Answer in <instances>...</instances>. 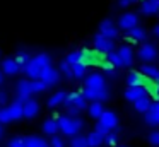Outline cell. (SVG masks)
I'll return each instance as SVG.
<instances>
[{"mask_svg":"<svg viewBox=\"0 0 159 147\" xmlns=\"http://www.w3.org/2000/svg\"><path fill=\"white\" fill-rule=\"evenodd\" d=\"M116 26L120 27V29H123V31H130V29H134L135 26H139V16L135 12H125V14H121L120 17H118V22H116Z\"/></svg>","mask_w":159,"mask_h":147,"instance_id":"4","label":"cell"},{"mask_svg":"<svg viewBox=\"0 0 159 147\" xmlns=\"http://www.w3.org/2000/svg\"><path fill=\"white\" fill-rule=\"evenodd\" d=\"M11 122H14V120H12V116H11V113H9L7 106H5V108H0V123L5 125V123H11Z\"/></svg>","mask_w":159,"mask_h":147,"instance_id":"32","label":"cell"},{"mask_svg":"<svg viewBox=\"0 0 159 147\" xmlns=\"http://www.w3.org/2000/svg\"><path fill=\"white\" fill-rule=\"evenodd\" d=\"M140 74L144 75V79H149V80L156 82V84H159V68L156 67V65H144V67L140 68Z\"/></svg>","mask_w":159,"mask_h":147,"instance_id":"18","label":"cell"},{"mask_svg":"<svg viewBox=\"0 0 159 147\" xmlns=\"http://www.w3.org/2000/svg\"><path fill=\"white\" fill-rule=\"evenodd\" d=\"M104 137L103 133H99L98 130H93V132L87 133V142H89V147H101L104 144Z\"/></svg>","mask_w":159,"mask_h":147,"instance_id":"23","label":"cell"},{"mask_svg":"<svg viewBox=\"0 0 159 147\" xmlns=\"http://www.w3.org/2000/svg\"><path fill=\"white\" fill-rule=\"evenodd\" d=\"M151 106H152V101H151V98H147V96H144L142 99H139V101L134 103L135 111H137V113H144V115L151 109Z\"/></svg>","mask_w":159,"mask_h":147,"instance_id":"25","label":"cell"},{"mask_svg":"<svg viewBox=\"0 0 159 147\" xmlns=\"http://www.w3.org/2000/svg\"><path fill=\"white\" fill-rule=\"evenodd\" d=\"M156 94H157V98H159V84H157V89H156Z\"/></svg>","mask_w":159,"mask_h":147,"instance_id":"44","label":"cell"},{"mask_svg":"<svg viewBox=\"0 0 159 147\" xmlns=\"http://www.w3.org/2000/svg\"><path fill=\"white\" fill-rule=\"evenodd\" d=\"M69 147H89L87 142V135H75L70 139V145Z\"/></svg>","mask_w":159,"mask_h":147,"instance_id":"29","label":"cell"},{"mask_svg":"<svg viewBox=\"0 0 159 147\" xmlns=\"http://www.w3.org/2000/svg\"><path fill=\"white\" fill-rule=\"evenodd\" d=\"M118 57H120V62H121V67H130L134 63V50L130 46H120L116 50Z\"/></svg>","mask_w":159,"mask_h":147,"instance_id":"14","label":"cell"},{"mask_svg":"<svg viewBox=\"0 0 159 147\" xmlns=\"http://www.w3.org/2000/svg\"><path fill=\"white\" fill-rule=\"evenodd\" d=\"M145 123L151 126H159V101H154L147 113H145Z\"/></svg>","mask_w":159,"mask_h":147,"instance_id":"16","label":"cell"},{"mask_svg":"<svg viewBox=\"0 0 159 147\" xmlns=\"http://www.w3.org/2000/svg\"><path fill=\"white\" fill-rule=\"evenodd\" d=\"M0 70L4 72L5 75H17L19 72L22 70V67L19 65V62L16 57H9V58H4V60H2Z\"/></svg>","mask_w":159,"mask_h":147,"instance_id":"7","label":"cell"},{"mask_svg":"<svg viewBox=\"0 0 159 147\" xmlns=\"http://www.w3.org/2000/svg\"><path fill=\"white\" fill-rule=\"evenodd\" d=\"M39 115V103L36 99H28L24 103V118L31 120Z\"/></svg>","mask_w":159,"mask_h":147,"instance_id":"17","label":"cell"},{"mask_svg":"<svg viewBox=\"0 0 159 147\" xmlns=\"http://www.w3.org/2000/svg\"><path fill=\"white\" fill-rule=\"evenodd\" d=\"M33 80V79H31ZM46 91V84L43 80H33V92H34V94H39V92H45Z\"/></svg>","mask_w":159,"mask_h":147,"instance_id":"34","label":"cell"},{"mask_svg":"<svg viewBox=\"0 0 159 147\" xmlns=\"http://www.w3.org/2000/svg\"><path fill=\"white\" fill-rule=\"evenodd\" d=\"M94 130H98V132L103 133V135H108V133H110V130H108L106 126L103 125V123H99V122H96V126H94Z\"/></svg>","mask_w":159,"mask_h":147,"instance_id":"38","label":"cell"},{"mask_svg":"<svg viewBox=\"0 0 159 147\" xmlns=\"http://www.w3.org/2000/svg\"><path fill=\"white\" fill-rule=\"evenodd\" d=\"M7 99H9L7 91H5V89H0V104H5V103H7Z\"/></svg>","mask_w":159,"mask_h":147,"instance_id":"39","label":"cell"},{"mask_svg":"<svg viewBox=\"0 0 159 147\" xmlns=\"http://www.w3.org/2000/svg\"><path fill=\"white\" fill-rule=\"evenodd\" d=\"M159 10V0H144L140 5V12L144 16H154Z\"/></svg>","mask_w":159,"mask_h":147,"instance_id":"21","label":"cell"},{"mask_svg":"<svg viewBox=\"0 0 159 147\" xmlns=\"http://www.w3.org/2000/svg\"><path fill=\"white\" fill-rule=\"evenodd\" d=\"M94 46H96V50L103 51V53H106V55H110V53H113V51H115L113 39L103 36L101 33H98L96 36H94Z\"/></svg>","mask_w":159,"mask_h":147,"instance_id":"8","label":"cell"},{"mask_svg":"<svg viewBox=\"0 0 159 147\" xmlns=\"http://www.w3.org/2000/svg\"><path fill=\"white\" fill-rule=\"evenodd\" d=\"M7 147H24V137H14L7 142Z\"/></svg>","mask_w":159,"mask_h":147,"instance_id":"35","label":"cell"},{"mask_svg":"<svg viewBox=\"0 0 159 147\" xmlns=\"http://www.w3.org/2000/svg\"><path fill=\"white\" fill-rule=\"evenodd\" d=\"M132 2H134V0H118V3H120L121 7H127V5H130Z\"/></svg>","mask_w":159,"mask_h":147,"instance_id":"40","label":"cell"},{"mask_svg":"<svg viewBox=\"0 0 159 147\" xmlns=\"http://www.w3.org/2000/svg\"><path fill=\"white\" fill-rule=\"evenodd\" d=\"M48 144H50V147H65V142H63V139H62V137H58V135L52 137Z\"/></svg>","mask_w":159,"mask_h":147,"instance_id":"37","label":"cell"},{"mask_svg":"<svg viewBox=\"0 0 159 147\" xmlns=\"http://www.w3.org/2000/svg\"><path fill=\"white\" fill-rule=\"evenodd\" d=\"M118 140H120V133L115 132V130H113V132H110L106 137H104V144L110 145V147H116L118 145Z\"/></svg>","mask_w":159,"mask_h":147,"instance_id":"31","label":"cell"},{"mask_svg":"<svg viewBox=\"0 0 159 147\" xmlns=\"http://www.w3.org/2000/svg\"><path fill=\"white\" fill-rule=\"evenodd\" d=\"M123 94H125V99H127V101L135 103V101H139V99H142L145 96V87L144 85H128Z\"/></svg>","mask_w":159,"mask_h":147,"instance_id":"12","label":"cell"},{"mask_svg":"<svg viewBox=\"0 0 159 147\" xmlns=\"http://www.w3.org/2000/svg\"><path fill=\"white\" fill-rule=\"evenodd\" d=\"M116 147H127V145H116Z\"/></svg>","mask_w":159,"mask_h":147,"instance_id":"45","label":"cell"},{"mask_svg":"<svg viewBox=\"0 0 159 147\" xmlns=\"http://www.w3.org/2000/svg\"><path fill=\"white\" fill-rule=\"evenodd\" d=\"M2 82H4V72L0 70V84H2Z\"/></svg>","mask_w":159,"mask_h":147,"instance_id":"42","label":"cell"},{"mask_svg":"<svg viewBox=\"0 0 159 147\" xmlns=\"http://www.w3.org/2000/svg\"><path fill=\"white\" fill-rule=\"evenodd\" d=\"M48 67H52V57H50L48 53H38L36 57L31 58V62H29L28 65H26L24 74L28 75L29 79H33V80H38V79H41L43 72Z\"/></svg>","mask_w":159,"mask_h":147,"instance_id":"1","label":"cell"},{"mask_svg":"<svg viewBox=\"0 0 159 147\" xmlns=\"http://www.w3.org/2000/svg\"><path fill=\"white\" fill-rule=\"evenodd\" d=\"M137 57H139V60H142V62H152L157 57V48L152 43H144V44H140V48L137 50Z\"/></svg>","mask_w":159,"mask_h":147,"instance_id":"6","label":"cell"},{"mask_svg":"<svg viewBox=\"0 0 159 147\" xmlns=\"http://www.w3.org/2000/svg\"><path fill=\"white\" fill-rule=\"evenodd\" d=\"M99 33L110 39H115V38H118V26L111 19H104L99 24Z\"/></svg>","mask_w":159,"mask_h":147,"instance_id":"10","label":"cell"},{"mask_svg":"<svg viewBox=\"0 0 159 147\" xmlns=\"http://www.w3.org/2000/svg\"><path fill=\"white\" fill-rule=\"evenodd\" d=\"M2 135H4V128H2V123H0V139H2Z\"/></svg>","mask_w":159,"mask_h":147,"instance_id":"43","label":"cell"},{"mask_svg":"<svg viewBox=\"0 0 159 147\" xmlns=\"http://www.w3.org/2000/svg\"><path fill=\"white\" fill-rule=\"evenodd\" d=\"M63 106H65L67 109H79V111H84V109L89 106L86 96H84V89H79V91H75V92H69Z\"/></svg>","mask_w":159,"mask_h":147,"instance_id":"3","label":"cell"},{"mask_svg":"<svg viewBox=\"0 0 159 147\" xmlns=\"http://www.w3.org/2000/svg\"><path fill=\"white\" fill-rule=\"evenodd\" d=\"M24 147H50V144L43 137L28 135V137H24Z\"/></svg>","mask_w":159,"mask_h":147,"instance_id":"22","label":"cell"},{"mask_svg":"<svg viewBox=\"0 0 159 147\" xmlns=\"http://www.w3.org/2000/svg\"><path fill=\"white\" fill-rule=\"evenodd\" d=\"M67 94L69 92L67 91H57V92H53L52 96L48 98V106L50 108H58V106H62V104H65V99H67Z\"/></svg>","mask_w":159,"mask_h":147,"instance_id":"19","label":"cell"},{"mask_svg":"<svg viewBox=\"0 0 159 147\" xmlns=\"http://www.w3.org/2000/svg\"><path fill=\"white\" fill-rule=\"evenodd\" d=\"M98 122L103 123L110 132H113V130L118 128V115L115 111H110V109H106V111L103 113V116H101Z\"/></svg>","mask_w":159,"mask_h":147,"instance_id":"11","label":"cell"},{"mask_svg":"<svg viewBox=\"0 0 159 147\" xmlns=\"http://www.w3.org/2000/svg\"><path fill=\"white\" fill-rule=\"evenodd\" d=\"M72 72H74V79H84L87 74V63L80 62V63L72 65Z\"/></svg>","mask_w":159,"mask_h":147,"instance_id":"26","label":"cell"},{"mask_svg":"<svg viewBox=\"0 0 159 147\" xmlns=\"http://www.w3.org/2000/svg\"><path fill=\"white\" fill-rule=\"evenodd\" d=\"M134 2H135V0H134Z\"/></svg>","mask_w":159,"mask_h":147,"instance_id":"46","label":"cell"},{"mask_svg":"<svg viewBox=\"0 0 159 147\" xmlns=\"http://www.w3.org/2000/svg\"><path fill=\"white\" fill-rule=\"evenodd\" d=\"M39 80L45 82L46 87H52V85L58 84V80H60V70H57L55 67H48L45 72H43V75H41V79H39Z\"/></svg>","mask_w":159,"mask_h":147,"instance_id":"13","label":"cell"},{"mask_svg":"<svg viewBox=\"0 0 159 147\" xmlns=\"http://www.w3.org/2000/svg\"><path fill=\"white\" fill-rule=\"evenodd\" d=\"M108 62H110L113 67H121V62H120V57H118L116 51H113V53L108 55Z\"/></svg>","mask_w":159,"mask_h":147,"instance_id":"36","label":"cell"},{"mask_svg":"<svg viewBox=\"0 0 159 147\" xmlns=\"http://www.w3.org/2000/svg\"><path fill=\"white\" fill-rule=\"evenodd\" d=\"M58 126H60V132L63 135L72 139L75 135H80V132L84 128V120L80 116L62 115V116H58Z\"/></svg>","mask_w":159,"mask_h":147,"instance_id":"2","label":"cell"},{"mask_svg":"<svg viewBox=\"0 0 159 147\" xmlns=\"http://www.w3.org/2000/svg\"><path fill=\"white\" fill-rule=\"evenodd\" d=\"M147 142L151 144L152 147H159V130H152L147 135Z\"/></svg>","mask_w":159,"mask_h":147,"instance_id":"33","label":"cell"},{"mask_svg":"<svg viewBox=\"0 0 159 147\" xmlns=\"http://www.w3.org/2000/svg\"><path fill=\"white\" fill-rule=\"evenodd\" d=\"M104 111H106V109H104L103 103H99V101H93V103H89V106H87V113H89V116L94 118V120H99Z\"/></svg>","mask_w":159,"mask_h":147,"instance_id":"20","label":"cell"},{"mask_svg":"<svg viewBox=\"0 0 159 147\" xmlns=\"http://www.w3.org/2000/svg\"><path fill=\"white\" fill-rule=\"evenodd\" d=\"M152 33H154V36L159 39V24H156V26H154V29H152Z\"/></svg>","mask_w":159,"mask_h":147,"instance_id":"41","label":"cell"},{"mask_svg":"<svg viewBox=\"0 0 159 147\" xmlns=\"http://www.w3.org/2000/svg\"><path fill=\"white\" fill-rule=\"evenodd\" d=\"M43 133H45V135H48L50 139H52V137H55L57 133L60 132V126H58V116H57V118H48V120H45V122H43Z\"/></svg>","mask_w":159,"mask_h":147,"instance_id":"15","label":"cell"},{"mask_svg":"<svg viewBox=\"0 0 159 147\" xmlns=\"http://www.w3.org/2000/svg\"><path fill=\"white\" fill-rule=\"evenodd\" d=\"M58 70H60V74L62 75H65L67 79H69V80H72L74 79V72H72V65L69 63V62L65 60V58H63L62 62H60V67H58Z\"/></svg>","mask_w":159,"mask_h":147,"instance_id":"27","label":"cell"},{"mask_svg":"<svg viewBox=\"0 0 159 147\" xmlns=\"http://www.w3.org/2000/svg\"><path fill=\"white\" fill-rule=\"evenodd\" d=\"M65 60L69 62L70 65L80 63V62H84V53H82V51H70V53L65 57Z\"/></svg>","mask_w":159,"mask_h":147,"instance_id":"30","label":"cell"},{"mask_svg":"<svg viewBox=\"0 0 159 147\" xmlns=\"http://www.w3.org/2000/svg\"><path fill=\"white\" fill-rule=\"evenodd\" d=\"M142 79H144V75L140 72H130L127 75V84L128 85H144L142 84Z\"/></svg>","mask_w":159,"mask_h":147,"instance_id":"28","label":"cell"},{"mask_svg":"<svg viewBox=\"0 0 159 147\" xmlns=\"http://www.w3.org/2000/svg\"><path fill=\"white\" fill-rule=\"evenodd\" d=\"M127 36L130 38L132 41H144L145 38H147V31H145L142 26H135L134 29H130L127 33Z\"/></svg>","mask_w":159,"mask_h":147,"instance_id":"24","label":"cell"},{"mask_svg":"<svg viewBox=\"0 0 159 147\" xmlns=\"http://www.w3.org/2000/svg\"><path fill=\"white\" fill-rule=\"evenodd\" d=\"M84 96H86L87 101H99V103H104L106 99H110V89L108 87H103V89H87L84 87Z\"/></svg>","mask_w":159,"mask_h":147,"instance_id":"5","label":"cell"},{"mask_svg":"<svg viewBox=\"0 0 159 147\" xmlns=\"http://www.w3.org/2000/svg\"><path fill=\"white\" fill-rule=\"evenodd\" d=\"M86 87L87 89H103L106 87V79H104L103 74L99 72H94V74H89L86 75Z\"/></svg>","mask_w":159,"mask_h":147,"instance_id":"9","label":"cell"}]
</instances>
